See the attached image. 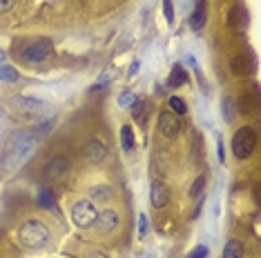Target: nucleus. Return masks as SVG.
Instances as JSON below:
<instances>
[{
    "label": "nucleus",
    "mask_w": 261,
    "mask_h": 258,
    "mask_svg": "<svg viewBox=\"0 0 261 258\" xmlns=\"http://www.w3.org/2000/svg\"><path fill=\"white\" fill-rule=\"evenodd\" d=\"M18 236H20V243L27 250H40V247H45L49 243V229L38 221H27L22 223Z\"/></svg>",
    "instance_id": "obj_1"
},
{
    "label": "nucleus",
    "mask_w": 261,
    "mask_h": 258,
    "mask_svg": "<svg viewBox=\"0 0 261 258\" xmlns=\"http://www.w3.org/2000/svg\"><path fill=\"white\" fill-rule=\"evenodd\" d=\"M257 147V133L253 127H241L232 136V154L239 160H246Z\"/></svg>",
    "instance_id": "obj_2"
},
{
    "label": "nucleus",
    "mask_w": 261,
    "mask_h": 258,
    "mask_svg": "<svg viewBox=\"0 0 261 258\" xmlns=\"http://www.w3.org/2000/svg\"><path fill=\"white\" fill-rule=\"evenodd\" d=\"M96 209H94L92 200H78L72 207V221L76 227H92L96 221Z\"/></svg>",
    "instance_id": "obj_3"
},
{
    "label": "nucleus",
    "mask_w": 261,
    "mask_h": 258,
    "mask_svg": "<svg viewBox=\"0 0 261 258\" xmlns=\"http://www.w3.org/2000/svg\"><path fill=\"white\" fill-rule=\"evenodd\" d=\"M20 56L25 60H29V63H42V60H47L51 56V42L45 40V38H40L36 42H29L27 47H22Z\"/></svg>",
    "instance_id": "obj_4"
},
{
    "label": "nucleus",
    "mask_w": 261,
    "mask_h": 258,
    "mask_svg": "<svg viewBox=\"0 0 261 258\" xmlns=\"http://www.w3.org/2000/svg\"><path fill=\"white\" fill-rule=\"evenodd\" d=\"M11 105L18 109L20 114H45V112H51V107L42 100H36V98H25V96H18L11 100Z\"/></svg>",
    "instance_id": "obj_5"
},
{
    "label": "nucleus",
    "mask_w": 261,
    "mask_h": 258,
    "mask_svg": "<svg viewBox=\"0 0 261 258\" xmlns=\"http://www.w3.org/2000/svg\"><path fill=\"white\" fill-rule=\"evenodd\" d=\"M159 129L165 138H174L181 129V121L174 112H161L159 114Z\"/></svg>",
    "instance_id": "obj_6"
},
{
    "label": "nucleus",
    "mask_w": 261,
    "mask_h": 258,
    "mask_svg": "<svg viewBox=\"0 0 261 258\" xmlns=\"http://www.w3.org/2000/svg\"><path fill=\"white\" fill-rule=\"evenodd\" d=\"M150 203L154 209H161L170 203V189L165 187L161 180H154L152 183V189H150Z\"/></svg>",
    "instance_id": "obj_7"
},
{
    "label": "nucleus",
    "mask_w": 261,
    "mask_h": 258,
    "mask_svg": "<svg viewBox=\"0 0 261 258\" xmlns=\"http://www.w3.org/2000/svg\"><path fill=\"white\" fill-rule=\"evenodd\" d=\"M228 27L235 31H244L246 27H248V11H246L241 4L230 9V13H228Z\"/></svg>",
    "instance_id": "obj_8"
},
{
    "label": "nucleus",
    "mask_w": 261,
    "mask_h": 258,
    "mask_svg": "<svg viewBox=\"0 0 261 258\" xmlns=\"http://www.w3.org/2000/svg\"><path fill=\"white\" fill-rule=\"evenodd\" d=\"M94 225H96V229H98L101 234L112 232V229L118 225V214H116V212H112V209H107V212H103L101 216H96Z\"/></svg>",
    "instance_id": "obj_9"
},
{
    "label": "nucleus",
    "mask_w": 261,
    "mask_h": 258,
    "mask_svg": "<svg viewBox=\"0 0 261 258\" xmlns=\"http://www.w3.org/2000/svg\"><path fill=\"white\" fill-rule=\"evenodd\" d=\"M206 18H208L206 2H203V0H197V9H194L192 16H190V27H192V29H201V27L206 25Z\"/></svg>",
    "instance_id": "obj_10"
},
{
    "label": "nucleus",
    "mask_w": 261,
    "mask_h": 258,
    "mask_svg": "<svg viewBox=\"0 0 261 258\" xmlns=\"http://www.w3.org/2000/svg\"><path fill=\"white\" fill-rule=\"evenodd\" d=\"M250 71H253V58H248V56H235L232 58V74L246 76Z\"/></svg>",
    "instance_id": "obj_11"
},
{
    "label": "nucleus",
    "mask_w": 261,
    "mask_h": 258,
    "mask_svg": "<svg viewBox=\"0 0 261 258\" xmlns=\"http://www.w3.org/2000/svg\"><path fill=\"white\" fill-rule=\"evenodd\" d=\"M188 83V74H186V69H183L181 65H174L172 67V71H170V78H168V85L172 89H179L181 85H186Z\"/></svg>",
    "instance_id": "obj_12"
},
{
    "label": "nucleus",
    "mask_w": 261,
    "mask_h": 258,
    "mask_svg": "<svg viewBox=\"0 0 261 258\" xmlns=\"http://www.w3.org/2000/svg\"><path fill=\"white\" fill-rule=\"evenodd\" d=\"M105 154H107V149H105L103 142H98V140L89 142V147H87V160L89 162H101L103 158H105Z\"/></svg>",
    "instance_id": "obj_13"
},
{
    "label": "nucleus",
    "mask_w": 261,
    "mask_h": 258,
    "mask_svg": "<svg viewBox=\"0 0 261 258\" xmlns=\"http://www.w3.org/2000/svg\"><path fill=\"white\" fill-rule=\"evenodd\" d=\"M148 109H150V105L145 103V100H134V103H132V116H134V121L145 125V121H148Z\"/></svg>",
    "instance_id": "obj_14"
},
{
    "label": "nucleus",
    "mask_w": 261,
    "mask_h": 258,
    "mask_svg": "<svg viewBox=\"0 0 261 258\" xmlns=\"http://www.w3.org/2000/svg\"><path fill=\"white\" fill-rule=\"evenodd\" d=\"M246 250L239 241H228L224 247V258H244Z\"/></svg>",
    "instance_id": "obj_15"
},
{
    "label": "nucleus",
    "mask_w": 261,
    "mask_h": 258,
    "mask_svg": "<svg viewBox=\"0 0 261 258\" xmlns=\"http://www.w3.org/2000/svg\"><path fill=\"white\" fill-rule=\"evenodd\" d=\"M121 142H123V149H125V151L134 149V131H132L130 125L121 127Z\"/></svg>",
    "instance_id": "obj_16"
},
{
    "label": "nucleus",
    "mask_w": 261,
    "mask_h": 258,
    "mask_svg": "<svg viewBox=\"0 0 261 258\" xmlns=\"http://www.w3.org/2000/svg\"><path fill=\"white\" fill-rule=\"evenodd\" d=\"M67 167H69V160L63 158V156H58V158L51 160V167H47V174H49V176H58L60 171H65Z\"/></svg>",
    "instance_id": "obj_17"
},
{
    "label": "nucleus",
    "mask_w": 261,
    "mask_h": 258,
    "mask_svg": "<svg viewBox=\"0 0 261 258\" xmlns=\"http://www.w3.org/2000/svg\"><path fill=\"white\" fill-rule=\"evenodd\" d=\"M241 109H244V114H255V109H257V94H244Z\"/></svg>",
    "instance_id": "obj_18"
},
{
    "label": "nucleus",
    "mask_w": 261,
    "mask_h": 258,
    "mask_svg": "<svg viewBox=\"0 0 261 258\" xmlns=\"http://www.w3.org/2000/svg\"><path fill=\"white\" fill-rule=\"evenodd\" d=\"M221 107H224V121L226 123H232L237 116V107H235V100L232 98H224V103H221Z\"/></svg>",
    "instance_id": "obj_19"
},
{
    "label": "nucleus",
    "mask_w": 261,
    "mask_h": 258,
    "mask_svg": "<svg viewBox=\"0 0 261 258\" xmlns=\"http://www.w3.org/2000/svg\"><path fill=\"white\" fill-rule=\"evenodd\" d=\"M168 107H170V112H174L177 116H183V114L188 112V107H186V103H183L179 96H172L168 100Z\"/></svg>",
    "instance_id": "obj_20"
},
{
    "label": "nucleus",
    "mask_w": 261,
    "mask_h": 258,
    "mask_svg": "<svg viewBox=\"0 0 261 258\" xmlns=\"http://www.w3.org/2000/svg\"><path fill=\"white\" fill-rule=\"evenodd\" d=\"M0 80H4V83H16L18 71L9 65H0Z\"/></svg>",
    "instance_id": "obj_21"
},
{
    "label": "nucleus",
    "mask_w": 261,
    "mask_h": 258,
    "mask_svg": "<svg viewBox=\"0 0 261 258\" xmlns=\"http://www.w3.org/2000/svg\"><path fill=\"white\" fill-rule=\"evenodd\" d=\"M38 203H40V207H45V209H54V196H51V192L42 189L40 196H38Z\"/></svg>",
    "instance_id": "obj_22"
},
{
    "label": "nucleus",
    "mask_w": 261,
    "mask_h": 258,
    "mask_svg": "<svg viewBox=\"0 0 261 258\" xmlns=\"http://www.w3.org/2000/svg\"><path fill=\"white\" fill-rule=\"evenodd\" d=\"M203 187H206V176H199V178L194 180L192 189H190V196H192V198H197V196L203 192Z\"/></svg>",
    "instance_id": "obj_23"
},
{
    "label": "nucleus",
    "mask_w": 261,
    "mask_h": 258,
    "mask_svg": "<svg viewBox=\"0 0 261 258\" xmlns=\"http://www.w3.org/2000/svg\"><path fill=\"white\" fill-rule=\"evenodd\" d=\"M163 11H165V18H168V22H174V7H172V0H163Z\"/></svg>",
    "instance_id": "obj_24"
},
{
    "label": "nucleus",
    "mask_w": 261,
    "mask_h": 258,
    "mask_svg": "<svg viewBox=\"0 0 261 258\" xmlns=\"http://www.w3.org/2000/svg\"><path fill=\"white\" fill-rule=\"evenodd\" d=\"M132 103H134V94H130V92H125L121 98H118V105H121V107H130Z\"/></svg>",
    "instance_id": "obj_25"
},
{
    "label": "nucleus",
    "mask_w": 261,
    "mask_h": 258,
    "mask_svg": "<svg viewBox=\"0 0 261 258\" xmlns=\"http://www.w3.org/2000/svg\"><path fill=\"white\" fill-rule=\"evenodd\" d=\"M206 256H208V247L199 245V247H194V250H192V254H190L188 258H206Z\"/></svg>",
    "instance_id": "obj_26"
},
{
    "label": "nucleus",
    "mask_w": 261,
    "mask_h": 258,
    "mask_svg": "<svg viewBox=\"0 0 261 258\" xmlns=\"http://www.w3.org/2000/svg\"><path fill=\"white\" fill-rule=\"evenodd\" d=\"M13 2H16V0H0V13L9 11V9L13 7Z\"/></svg>",
    "instance_id": "obj_27"
},
{
    "label": "nucleus",
    "mask_w": 261,
    "mask_h": 258,
    "mask_svg": "<svg viewBox=\"0 0 261 258\" xmlns=\"http://www.w3.org/2000/svg\"><path fill=\"white\" fill-rule=\"evenodd\" d=\"M145 232H148V216H145V214H141V229H139V236H145Z\"/></svg>",
    "instance_id": "obj_28"
},
{
    "label": "nucleus",
    "mask_w": 261,
    "mask_h": 258,
    "mask_svg": "<svg viewBox=\"0 0 261 258\" xmlns=\"http://www.w3.org/2000/svg\"><path fill=\"white\" fill-rule=\"evenodd\" d=\"M94 196H98V198H110V192L103 189V187H96V189H94Z\"/></svg>",
    "instance_id": "obj_29"
},
{
    "label": "nucleus",
    "mask_w": 261,
    "mask_h": 258,
    "mask_svg": "<svg viewBox=\"0 0 261 258\" xmlns=\"http://www.w3.org/2000/svg\"><path fill=\"white\" fill-rule=\"evenodd\" d=\"M219 160H221V162L226 160V154H224V140H221V138H219Z\"/></svg>",
    "instance_id": "obj_30"
},
{
    "label": "nucleus",
    "mask_w": 261,
    "mask_h": 258,
    "mask_svg": "<svg viewBox=\"0 0 261 258\" xmlns=\"http://www.w3.org/2000/svg\"><path fill=\"white\" fill-rule=\"evenodd\" d=\"M136 69H139V63L134 60V63H132V67H130V76H134V74H136Z\"/></svg>",
    "instance_id": "obj_31"
},
{
    "label": "nucleus",
    "mask_w": 261,
    "mask_h": 258,
    "mask_svg": "<svg viewBox=\"0 0 261 258\" xmlns=\"http://www.w3.org/2000/svg\"><path fill=\"white\" fill-rule=\"evenodd\" d=\"M2 60H4V51H0V65H2Z\"/></svg>",
    "instance_id": "obj_32"
}]
</instances>
